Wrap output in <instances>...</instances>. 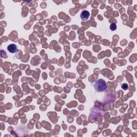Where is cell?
Masks as SVG:
<instances>
[{
	"instance_id": "obj_4",
	"label": "cell",
	"mask_w": 137,
	"mask_h": 137,
	"mask_svg": "<svg viewBox=\"0 0 137 137\" xmlns=\"http://www.w3.org/2000/svg\"><path fill=\"white\" fill-rule=\"evenodd\" d=\"M110 30H111V31H115L116 29H117V25L116 24H114V23H113L111 24L110 26Z\"/></svg>"
},
{
	"instance_id": "obj_1",
	"label": "cell",
	"mask_w": 137,
	"mask_h": 137,
	"mask_svg": "<svg viewBox=\"0 0 137 137\" xmlns=\"http://www.w3.org/2000/svg\"><path fill=\"white\" fill-rule=\"evenodd\" d=\"M93 87L96 90V91L98 92H102L105 91L107 89V85L105 80L99 79L97 80L94 83Z\"/></svg>"
},
{
	"instance_id": "obj_2",
	"label": "cell",
	"mask_w": 137,
	"mask_h": 137,
	"mask_svg": "<svg viewBox=\"0 0 137 137\" xmlns=\"http://www.w3.org/2000/svg\"><path fill=\"white\" fill-rule=\"evenodd\" d=\"M7 50L11 54L16 53L18 51V48L15 44H10L7 47Z\"/></svg>"
},
{
	"instance_id": "obj_3",
	"label": "cell",
	"mask_w": 137,
	"mask_h": 137,
	"mask_svg": "<svg viewBox=\"0 0 137 137\" xmlns=\"http://www.w3.org/2000/svg\"><path fill=\"white\" fill-rule=\"evenodd\" d=\"M89 16H90V14L89 11H88L87 10H84L81 13L80 18L83 20L86 21L88 20V19L89 17Z\"/></svg>"
},
{
	"instance_id": "obj_5",
	"label": "cell",
	"mask_w": 137,
	"mask_h": 137,
	"mask_svg": "<svg viewBox=\"0 0 137 137\" xmlns=\"http://www.w3.org/2000/svg\"><path fill=\"white\" fill-rule=\"evenodd\" d=\"M128 88V86L127 84L126 83H124L123 84H122V88L124 90H127Z\"/></svg>"
}]
</instances>
